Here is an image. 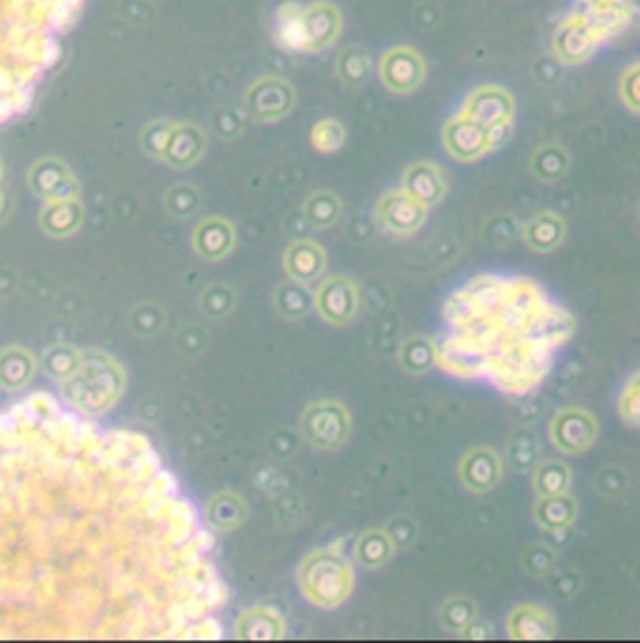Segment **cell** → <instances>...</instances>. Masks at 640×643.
I'll return each mask as SVG.
<instances>
[{
    "mask_svg": "<svg viewBox=\"0 0 640 643\" xmlns=\"http://www.w3.org/2000/svg\"><path fill=\"white\" fill-rule=\"evenodd\" d=\"M370 68H373V63H370L368 51H365L363 46L343 48V51L338 53V61H335V73H338V78L345 86L353 88L363 86V83L368 81Z\"/></svg>",
    "mask_w": 640,
    "mask_h": 643,
    "instance_id": "31",
    "label": "cell"
},
{
    "mask_svg": "<svg viewBox=\"0 0 640 643\" xmlns=\"http://www.w3.org/2000/svg\"><path fill=\"white\" fill-rule=\"evenodd\" d=\"M520 563H523V568L528 576L543 578L555 568V551L553 548L543 546V543H535V546L525 548Z\"/></svg>",
    "mask_w": 640,
    "mask_h": 643,
    "instance_id": "37",
    "label": "cell"
},
{
    "mask_svg": "<svg viewBox=\"0 0 640 643\" xmlns=\"http://www.w3.org/2000/svg\"><path fill=\"white\" fill-rule=\"evenodd\" d=\"M550 443L565 456H578L588 451L598 441V421L590 411L578 406H568L550 418L548 426Z\"/></svg>",
    "mask_w": 640,
    "mask_h": 643,
    "instance_id": "8",
    "label": "cell"
},
{
    "mask_svg": "<svg viewBox=\"0 0 640 643\" xmlns=\"http://www.w3.org/2000/svg\"><path fill=\"white\" fill-rule=\"evenodd\" d=\"M618 411L623 416V421L628 426H638V416H640V393H638V371L628 378L625 388L620 391L618 398Z\"/></svg>",
    "mask_w": 640,
    "mask_h": 643,
    "instance_id": "39",
    "label": "cell"
},
{
    "mask_svg": "<svg viewBox=\"0 0 640 643\" xmlns=\"http://www.w3.org/2000/svg\"><path fill=\"white\" fill-rule=\"evenodd\" d=\"M398 361L413 376L428 373L435 366V341L423 336H410L400 343Z\"/></svg>",
    "mask_w": 640,
    "mask_h": 643,
    "instance_id": "30",
    "label": "cell"
},
{
    "mask_svg": "<svg viewBox=\"0 0 640 643\" xmlns=\"http://www.w3.org/2000/svg\"><path fill=\"white\" fill-rule=\"evenodd\" d=\"M638 83H640V68H638V63H633V66L625 68V73L620 76V83H618V96H620V101L628 106L630 113L640 111Z\"/></svg>",
    "mask_w": 640,
    "mask_h": 643,
    "instance_id": "41",
    "label": "cell"
},
{
    "mask_svg": "<svg viewBox=\"0 0 640 643\" xmlns=\"http://www.w3.org/2000/svg\"><path fill=\"white\" fill-rule=\"evenodd\" d=\"M458 478L470 493H488L503 478V461L488 446H475L460 458Z\"/></svg>",
    "mask_w": 640,
    "mask_h": 643,
    "instance_id": "14",
    "label": "cell"
},
{
    "mask_svg": "<svg viewBox=\"0 0 640 643\" xmlns=\"http://www.w3.org/2000/svg\"><path fill=\"white\" fill-rule=\"evenodd\" d=\"M425 221H428V208L415 201L413 196H408L403 188L383 193L375 203V223L390 236H413L425 226Z\"/></svg>",
    "mask_w": 640,
    "mask_h": 643,
    "instance_id": "7",
    "label": "cell"
},
{
    "mask_svg": "<svg viewBox=\"0 0 640 643\" xmlns=\"http://www.w3.org/2000/svg\"><path fill=\"white\" fill-rule=\"evenodd\" d=\"M603 43H608L598 18L588 6L578 3L553 33V56L560 66H580L588 61Z\"/></svg>",
    "mask_w": 640,
    "mask_h": 643,
    "instance_id": "4",
    "label": "cell"
},
{
    "mask_svg": "<svg viewBox=\"0 0 640 643\" xmlns=\"http://www.w3.org/2000/svg\"><path fill=\"white\" fill-rule=\"evenodd\" d=\"M295 108V88L280 76H263L245 91V111L258 123H278Z\"/></svg>",
    "mask_w": 640,
    "mask_h": 643,
    "instance_id": "6",
    "label": "cell"
},
{
    "mask_svg": "<svg viewBox=\"0 0 640 643\" xmlns=\"http://www.w3.org/2000/svg\"><path fill=\"white\" fill-rule=\"evenodd\" d=\"M193 251L198 253L203 261L218 263L223 258H228L235 248V228L233 223L225 218L210 216L198 221V226L193 228Z\"/></svg>",
    "mask_w": 640,
    "mask_h": 643,
    "instance_id": "16",
    "label": "cell"
},
{
    "mask_svg": "<svg viewBox=\"0 0 640 643\" xmlns=\"http://www.w3.org/2000/svg\"><path fill=\"white\" fill-rule=\"evenodd\" d=\"M345 143V128L343 123L335 121V118H323L313 126L310 131V146L318 153H335L340 151Z\"/></svg>",
    "mask_w": 640,
    "mask_h": 643,
    "instance_id": "36",
    "label": "cell"
},
{
    "mask_svg": "<svg viewBox=\"0 0 640 643\" xmlns=\"http://www.w3.org/2000/svg\"><path fill=\"white\" fill-rule=\"evenodd\" d=\"M530 171L543 183L563 181L570 171V153L560 143H543L530 156Z\"/></svg>",
    "mask_w": 640,
    "mask_h": 643,
    "instance_id": "26",
    "label": "cell"
},
{
    "mask_svg": "<svg viewBox=\"0 0 640 643\" xmlns=\"http://www.w3.org/2000/svg\"><path fill=\"white\" fill-rule=\"evenodd\" d=\"M460 638H465V641H493L495 636V628L490 626L488 621H483V618L475 616L473 621L468 623V626L463 628V631L458 633Z\"/></svg>",
    "mask_w": 640,
    "mask_h": 643,
    "instance_id": "44",
    "label": "cell"
},
{
    "mask_svg": "<svg viewBox=\"0 0 640 643\" xmlns=\"http://www.w3.org/2000/svg\"><path fill=\"white\" fill-rule=\"evenodd\" d=\"M450 336L435 341V366L450 376L488 378L503 391L525 393L568 343L575 321L528 278H473L445 308Z\"/></svg>",
    "mask_w": 640,
    "mask_h": 643,
    "instance_id": "1",
    "label": "cell"
},
{
    "mask_svg": "<svg viewBox=\"0 0 640 643\" xmlns=\"http://www.w3.org/2000/svg\"><path fill=\"white\" fill-rule=\"evenodd\" d=\"M203 521L210 531L230 533L248 521V503L235 491H220L205 503Z\"/></svg>",
    "mask_w": 640,
    "mask_h": 643,
    "instance_id": "21",
    "label": "cell"
},
{
    "mask_svg": "<svg viewBox=\"0 0 640 643\" xmlns=\"http://www.w3.org/2000/svg\"><path fill=\"white\" fill-rule=\"evenodd\" d=\"M205 148H208V136L200 126L195 123H173V131H170L168 143L163 148V156L160 161L170 168H190L205 156Z\"/></svg>",
    "mask_w": 640,
    "mask_h": 643,
    "instance_id": "15",
    "label": "cell"
},
{
    "mask_svg": "<svg viewBox=\"0 0 640 643\" xmlns=\"http://www.w3.org/2000/svg\"><path fill=\"white\" fill-rule=\"evenodd\" d=\"M533 518L543 531L560 533L570 528L578 518V503L570 493H555V496H538L533 506Z\"/></svg>",
    "mask_w": 640,
    "mask_h": 643,
    "instance_id": "23",
    "label": "cell"
},
{
    "mask_svg": "<svg viewBox=\"0 0 640 643\" xmlns=\"http://www.w3.org/2000/svg\"><path fill=\"white\" fill-rule=\"evenodd\" d=\"M595 488L605 498H618L628 488V473L618 466H608L595 476Z\"/></svg>",
    "mask_w": 640,
    "mask_h": 643,
    "instance_id": "40",
    "label": "cell"
},
{
    "mask_svg": "<svg viewBox=\"0 0 640 643\" xmlns=\"http://www.w3.org/2000/svg\"><path fill=\"white\" fill-rule=\"evenodd\" d=\"M400 188L418 203H423L425 208H433L443 201L448 183H445V173L435 163L418 161L405 168L403 186Z\"/></svg>",
    "mask_w": 640,
    "mask_h": 643,
    "instance_id": "19",
    "label": "cell"
},
{
    "mask_svg": "<svg viewBox=\"0 0 640 643\" xmlns=\"http://www.w3.org/2000/svg\"><path fill=\"white\" fill-rule=\"evenodd\" d=\"M510 136H513V123H498V126H490L488 128L490 151H495V148L505 146V143L510 141Z\"/></svg>",
    "mask_w": 640,
    "mask_h": 643,
    "instance_id": "46",
    "label": "cell"
},
{
    "mask_svg": "<svg viewBox=\"0 0 640 643\" xmlns=\"http://www.w3.org/2000/svg\"><path fill=\"white\" fill-rule=\"evenodd\" d=\"M298 586L305 601L333 611L343 606L355 586V573L343 548L328 546L308 553L298 566Z\"/></svg>",
    "mask_w": 640,
    "mask_h": 643,
    "instance_id": "3",
    "label": "cell"
},
{
    "mask_svg": "<svg viewBox=\"0 0 640 643\" xmlns=\"http://www.w3.org/2000/svg\"><path fill=\"white\" fill-rule=\"evenodd\" d=\"M273 36L280 48L290 53H305V26H303V6L288 0L275 11Z\"/></svg>",
    "mask_w": 640,
    "mask_h": 643,
    "instance_id": "24",
    "label": "cell"
},
{
    "mask_svg": "<svg viewBox=\"0 0 640 643\" xmlns=\"http://www.w3.org/2000/svg\"><path fill=\"white\" fill-rule=\"evenodd\" d=\"M273 306L280 318L285 321H300L313 311V293L305 288V283L298 281H283L273 293Z\"/></svg>",
    "mask_w": 640,
    "mask_h": 643,
    "instance_id": "27",
    "label": "cell"
},
{
    "mask_svg": "<svg viewBox=\"0 0 640 643\" xmlns=\"http://www.w3.org/2000/svg\"><path fill=\"white\" fill-rule=\"evenodd\" d=\"M578 3H583L588 8H623L630 6L633 0H578Z\"/></svg>",
    "mask_w": 640,
    "mask_h": 643,
    "instance_id": "47",
    "label": "cell"
},
{
    "mask_svg": "<svg viewBox=\"0 0 640 643\" xmlns=\"http://www.w3.org/2000/svg\"><path fill=\"white\" fill-rule=\"evenodd\" d=\"M505 458H508V463L515 468V471H520V473L533 471L535 463L540 461V446H538V438H535V433L533 431L513 433Z\"/></svg>",
    "mask_w": 640,
    "mask_h": 643,
    "instance_id": "32",
    "label": "cell"
},
{
    "mask_svg": "<svg viewBox=\"0 0 640 643\" xmlns=\"http://www.w3.org/2000/svg\"><path fill=\"white\" fill-rule=\"evenodd\" d=\"M303 26H305V53H320L335 46V41L343 33V16L333 3H310L303 6Z\"/></svg>",
    "mask_w": 640,
    "mask_h": 643,
    "instance_id": "13",
    "label": "cell"
},
{
    "mask_svg": "<svg viewBox=\"0 0 640 643\" xmlns=\"http://www.w3.org/2000/svg\"><path fill=\"white\" fill-rule=\"evenodd\" d=\"M325 256L323 246L315 241H293L283 253V268L288 273V278L298 283H313L320 281V276L325 273Z\"/></svg>",
    "mask_w": 640,
    "mask_h": 643,
    "instance_id": "20",
    "label": "cell"
},
{
    "mask_svg": "<svg viewBox=\"0 0 640 643\" xmlns=\"http://www.w3.org/2000/svg\"><path fill=\"white\" fill-rule=\"evenodd\" d=\"M378 76L380 83H383L388 91L405 96V93H413L423 86L425 61L415 48L393 46L380 58Z\"/></svg>",
    "mask_w": 640,
    "mask_h": 643,
    "instance_id": "10",
    "label": "cell"
},
{
    "mask_svg": "<svg viewBox=\"0 0 640 643\" xmlns=\"http://www.w3.org/2000/svg\"><path fill=\"white\" fill-rule=\"evenodd\" d=\"M170 131H173V121L148 123V126L143 128V133H140V148H143L150 158H158L160 161L165 143H168L170 138Z\"/></svg>",
    "mask_w": 640,
    "mask_h": 643,
    "instance_id": "38",
    "label": "cell"
},
{
    "mask_svg": "<svg viewBox=\"0 0 640 643\" xmlns=\"http://www.w3.org/2000/svg\"><path fill=\"white\" fill-rule=\"evenodd\" d=\"M573 483V471L560 458H545L533 468V491L535 496H555V493H568Z\"/></svg>",
    "mask_w": 640,
    "mask_h": 643,
    "instance_id": "28",
    "label": "cell"
},
{
    "mask_svg": "<svg viewBox=\"0 0 640 643\" xmlns=\"http://www.w3.org/2000/svg\"><path fill=\"white\" fill-rule=\"evenodd\" d=\"M443 146L455 161L473 163L483 158L485 153H490L488 128L480 126L478 121L468 118L465 113H458L443 126Z\"/></svg>",
    "mask_w": 640,
    "mask_h": 643,
    "instance_id": "11",
    "label": "cell"
},
{
    "mask_svg": "<svg viewBox=\"0 0 640 643\" xmlns=\"http://www.w3.org/2000/svg\"><path fill=\"white\" fill-rule=\"evenodd\" d=\"M343 203L333 191H315L305 198L303 216L313 228H330L340 221Z\"/></svg>",
    "mask_w": 640,
    "mask_h": 643,
    "instance_id": "29",
    "label": "cell"
},
{
    "mask_svg": "<svg viewBox=\"0 0 640 643\" xmlns=\"http://www.w3.org/2000/svg\"><path fill=\"white\" fill-rule=\"evenodd\" d=\"M240 131H243V118H240V113L235 108H225V111H220L215 116V133L218 136L235 138Z\"/></svg>",
    "mask_w": 640,
    "mask_h": 643,
    "instance_id": "43",
    "label": "cell"
},
{
    "mask_svg": "<svg viewBox=\"0 0 640 643\" xmlns=\"http://www.w3.org/2000/svg\"><path fill=\"white\" fill-rule=\"evenodd\" d=\"M393 553L395 546L388 533H385V528H368V531H363L353 548L355 563L360 568H368V571L385 566L393 558Z\"/></svg>",
    "mask_w": 640,
    "mask_h": 643,
    "instance_id": "25",
    "label": "cell"
},
{
    "mask_svg": "<svg viewBox=\"0 0 640 643\" xmlns=\"http://www.w3.org/2000/svg\"><path fill=\"white\" fill-rule=\"evenodd\" d=\"M518 236L528 248L538 253H550L565 241V221L553 211H543L538 216L528 218L523 226H518Z\"/></svg>",
    "mask_w": 640,
    "mask_h": 643,
    "instance_id": "22",
    "label": "cell"
},
{
    "mask_svg": "<svg viewBox=\"0 0 640 643\" xmlns=\"http://www.w3.org/2000/svg\"><path fill=\"white\" fill-rule=\"evenodd\" d=\"M300 438L318 451H338L350 438V411L335 398H318L300 416Z\"/></svg>",
    "mask_w": 640,
    "mask_h": 643,
    "instance_id": "5",
    "label": "cell"
},
{
    "mask_svg": "<svg viewBox=\"0 0 640 643\" xmlns=\"http://www.w3.org/2000/svg\"><path fill=\"white\" fill-rule=\"evenodd\" d=\"M145 313H148V316H143V326H138L135 331L143 333V336H153V333H158L160 328H163L165 313H163V308L150 306V303L145 306Z\"/></svg>",
    "mask_w": 640,
    "mask_h": 643,
    "instance_id": "45",
    "label": "cell"
},
{
    "mask_svg": "<svg viewBox=\"0 0 640 643\" xmlns=\"http://www.w3.org/2000/svg\"><path fill=\"white\" fill-rule=\"evenodd\" d=\"M80 6L83 0H0V121L33 101Z\"/></svg>",
    "mask_w": 640,
    "mask_h": 643,
    "instance_id": "2",
    "label": "cell"
},
{
    "mask_svg": "<svg viewBox=\"0 0 640 643\" xmlns=\"http://www.w3.org/2000/svg\"><path fill=\"white\" fill-rule=\"evenodd\" d=\"M555 633L558 623L548 608L523 603L508 613V636L513 641H553Z\"/></svg>",
    "mask_w": 640,
    "mask_h": 643,
    "instance_id": "18",
    "label": "cell"
},
{
    "mask_svg": "<svg viewBox=\"0 0 640 643\" xmlns=\"http://www.w3.org/2000/svg\"><path fill=\"white\" fill-rule=\"evenodd\" d=\"M313 311L330 326H348L360 311V293L348 276H330L313 293Z\"/></svg>",
    "mask_w": 640,
    "mask_h": 643,
    "instance_id": "9",
    "label": "cell"
},
{
    "mask_svg": "<svg viewBox=\"0 0 640 643\" xmlns=\"http://www.w3.org/2000/svg\"><path fill=\"white\" fill-rule=\"evenodd\" d=\"M200 313L210 321H220V318L228 316L235 306V293L233 288L225 286V283H210L208 288H203V293L198 296Z\"/></svg>",
    "mask_w": 640,
    "mask_h": 643,
    "instance_id": "34",
    "label": "cell"
},
{
    "mask_svg": "<svg viewBox=\"0 0 640 643\" xmlns=\"http://www.w3.org/2000/svg\"><path fill=\"white\" fill-rule=\"evenodd\" d=\"M165 208L173 218H190L200 208V191L190 183H178L165 193Z\"/></svg>",
    "mask_w": 640,
    "mask_h": 643,
    "instance_id": "35",
    "label": "cell"
},
{
    "mask_svg": "<svg viewBox=\"0 0 640 643\" xmlns=\"http://www.w3.org/2000/svg\"><path fill=\"white\" fill-rule=\"evenodd\" d=\"M233 638L238 641H283L285 618L275 606H253L235 618Z\"/></svg>",
    "mask_w": 640,
    "mask_h": 643,
    "instance_id": "17",
    "label": "cell"
},
{
    "mask_svg": "<svg viewBox=\"0 0 640 643\" xmlns=\"http://www.w3.org/2000/svg\"><path fill=\"white\" fill-rule=\"evenodd\" d=\"M385 533H388L395 548H405L418 538V523L408 516H395L393 521L385 526Z\"/></svg>",
    "mask_w": 640,
    "mask_h": 643,
    "instance_id": "42",
    "label": "cell"
},
{
    "mask_svg": "<svg viewBox=\"0 0 640 643\" xmlns=\"http://www.w3.org/2000/svg\"><path fill=\"white\" fill-rule=\"evenodd\" d=\"M460 113H465L485 128L498 126V123H513L515 101L503 86H480L468 93Z\"/></svg>",
    "mask_w": 640,
    "mask_h": 643,
    "instance_id": "12",
    "label": "cell"
},
{
    "mask_svg": "<svg viewBox=\"0 0 640 643\" xmlns=\"http://www.w3.org/2000/svg\"><path fill=\"white\" fill-rule=\"evenodd\" d=\"M475 616H478V603L470 596H450L448 601H443V606L438 611L440 626L450 633L463 631Z\"/></svg>",
    "mask_w": 640,
    "mask_h": 643,
    "instance_id": "33",
    "label": "cell"
}]
</instances>
